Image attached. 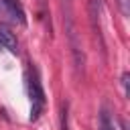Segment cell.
<instances>
[{"label":"cell","instance_id":"8992f818","mask_svg":"<svg viewBox=\"0 0 130 130\" xmlns=\"http://www.w3.org/2000/svg\"><path fill=\"white\" fill-rule=\"evenodd\" d=\"M128 79H130V75L124 73V75H122V85H124V93H126V95H128Z\"/></svg>","mask_w":130,"mask_h":130},{"label":"cell","instance_id":"3957f363","mask_svg":"<svg viewBox=\"0 0 130 130\" xmlns=\"http://www.w3.org/2000/svg\"><path fill=\"white\" fill-rule=\"evenodd\" d=\"M0 47H4L8 53L16 55L18 53V41H16V35L6 26V24H0Z\"/></svg>","mask_w":130,"mask_h":130},{"label":"cell","instance_id":"5b68a950","mask_svg":"<svg viewBox=\"0 0 130 130\" xmlns=\"http://www.w3.org/2000/svg\"><path fill=\"white\" fill-rule=\"evenodd\" d=\"M118 4H120V10H122V14L124 16H128V0H118Z\"/></svg>","mask_w":130,"mask_h":130},{"label":"cell","instance_id":"7a4b0ae2","mask_svg":"<svg viewBox=\"0 0 130 130\" xmlns=\"http://www.w3.org/2000/svg\"><path fill=\"white\" fill-rule=\"evenodd\" d=\"M0 14L8 16L14 22L26 24V16H24V10H22V6H20L18 0H0Z\"/></svg>","mask_w":130,"mask_h":130},{"label":"cell","instance_id":"6da1fadb","mask_svg":"<svg viewBox=\"0 0 130 130\" xmlns=\"http://www.w3.org/2000/svg\"><path fill=\"white\" fill-rule=\"evenodd\" d=\"M24 81H26V91H28V98H30V120H39L43 110H45V104H47V98H45V91H43V85H41V79H39V73L35 67H28L26 73H24Z\"/></svg>","mask_w":130,"mask_h":130},{"label":"cell","instance_id":"277c9868","mask_svg":"<svg viewBox=\"0 0 130 130\" xmlns=\"http://www.w3.org/2000/svg\"><path fill=\"white\" fill-rule=\"evenodd\" d=\"M100 130H114V124L106 110H102V114H100Z\"/></svg>","mask_w":130,"mask_h":130}]
</instances>
